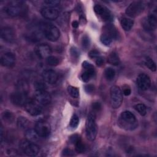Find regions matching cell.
<instances>
[{
    "label": "cell",
    "instance_id": "obj_31",
    "mask_svg": "<svg viewBox=\"0 0 157 157\" xmlns=\"http://www.w3.org/2000/svg\"><path fill=\"white\" fill-rule=\"evenodd\" d=\"M45 59L47 64L52 66H55L59 64V59L55 56L50 55Z\"/></svg>",
    "mask_w": 157,
    "mask_h": 157
},
{
    "label": "cell",
    "instance_id": "obj_45",
    "mask_svg": "<svg viewBox=\"0 0 157 157\" xmlns=\"http://www.w3.org/2000/svg\"><path fill=\"white\" fill-rule=\"evenodd\" d=\"M80 138L79 137V136H78V135H77V134H74V135H73L72 136H71V138H70V140H71V142L73 144H74L78 139H80Z\"/></svg>",
    "mask_w": 157,
    "mask_h": 157
},
{
    "label": "cell",
    "instance_id": "obj_35",
    "mask_svg": "<svg viewBox=\"0 0 157 157\" xmlns=\"http://www.w3.org/2000/svg\"><path fill=\"white\" fill-rule=\"evenodd\" d=\"M59 3L60 1L58 0H47L44 2V4L45 5V7H55L58 6Z\"/></svg>",
    "mask_w": 157,
    "mask_h": 157
},
{
    "label": "cell",
    "instance_id": "obj_33",
    "mask_svg": "<svg viewBox=\"0 0 157 157\" xmlns=\"http://www.w3.org/2000/svg\"><path fill=\"white\" fill-rule=\"evenodd\" d=\"M75 151L78 153H83L85 151V145L84 144H83V142H82L81 139H78L75 144Z\"/></svg>",
    "mask_w": 157,
    "mask_h": 157
},
{
    "label": "cell",
    "instance_id": "obj_44",
    "mask_svg": "<svg viewBox=\"0 0 157 157\" xmlns=\"http://www.w3.org/2000/svg\"><path fill=\"white\" fill-rule=\"evenodd\" d=\"M85 91H86V93H91L94 90V86L92 85H86L85 87Z\"/></svg>",
    "mask_w": 157,
    "mask_h": 157
},
{
    "label": "cell",
    "instance_id": "obj_21",
    "mask_svg": "<svg viewBox=\"0 0 157 157\" xmlns=\"http://www.w3.org/2000/svg\"><path fill=\"white\" fill-rule=\"evenodd\" d=\"M103 34L108 36L112 40L113 39H117L118 37V33L117 30L116 28L111 25H107L103 28Z\"/></svg>",
    "mask_w": 157,
    "mask_h": 157
},
{
    "label": "cell",
    "instance_id": "obj_29",
    "mask_svg": "<svg viewBox=\"0 0 157 157\" xmlns=\"http://www.w3.org/2000/svg\"><path fill=\"white\" fill-rule=\"evenodd\" d=\"M134 108L135 109V110L136 111H137L139 112V113L142 115V116H144L146 115L147 113V107L146 106L143 104H136L134 106Z\"/></svg>",
    "mask_w": 157,
    "mask_h": 157
},
{
    "label": "cell",
    "instance_id": "obj_30",
    "mask_svg": "<svg viewBox=\"0 0 157 157\" xmlns=\"http://www.w3.org/2000/svg\"><path fill=\"white\" fill-rule=\"evenodd\" d=\"M67 92L70 96L74 98H77L79 96L78 89L73 86H69L67 87Z\"/></svg>",
    "mask_w": 157,
    "mask_h": 157
},
{
    "label": "cell",
    "instance_id": "obj_16",
    "mask_svg": "<svg viewBox=\"0 0 157 157\" xmlns=\"http://www.w3.org/2000/svg\"><path fill=\"white\" fill-rule=\"evenodd\" d=\"M36 53L40 58L46 59L51 55L52 48L48 45L42 44L37 46L36 48Z\"/></svg>",
    "mask_w": 157,
    "mask_h": 157
},
{
    "label": "cell",
    "instance_id": "obj_9",
    "mask_svg": "<svg viewBox=\"0 0 157 157\" xmlns=\"http://www.w3.org/2000/svg\"><path fill=\"white\" fill-rule=\"evenodd\" d=\"M26 110L33 116L40 115L42 112V106L34 99H29L25 105Z\"/></svg>",
    "mask_w": 157,
    "mask_h": 157
},
{
    "label": "cell",
    "instance_id": "obj_34",
    "mask_svg": "<svg viewBox=\"0 0 157 157\" xmlns=\"http://www.w3.org/2000/svg\"><path fill=\"white\" fill-rule=\"evenodd\" d=\"M79 123L78 117L76 114H74L70 121V126L72 128H76Z\"/></svg>",
    "mask_w": 157,
    "mask_h": 157
},
{
    "label": "cell",
    "instance_id": "obj_13",
    "mask_svg": "<svg viewBox=\"0 0 157 157\" xmlns=\"http://www.w3.org/2000/svg\"><path fill=\"white\" fill-rule=\"evenodd\" d=\"M82 66L85 69V71L82 73L81 78L83 82H88L94 74V68L91 64L87 61H84Z\"/></svg>",
    "mask_w": 157,
    "mask_h": 157
},
{
    "label": "cell",
    "instance_id": "obj_6",
    "mask_svg": "<svg viewBox=\"0 0 157 157\" xmlns=\"http://www.w3.org/2000/svg\"><path fill=\"white\" fill-rule=\"evenodd\" d=\"M10 100L13 104L17 106H25L29 99L26 90H18L10 95Z\"/></svg>",
    "mask_w": 157,
    "mask_h": 157
},
{
    "label": "cell",
    "instance_id": "obj_26",
    "mask_svg": "<svg viewBox=\"0 0 157 157\" xmlns=\"http://www.w3.org/2000/svg\"><path fill=\"white\" fill-rule=\"evenodd\" d=\"M29 121L25 117H20L17 119V126L21 129H26L29 126Z\"/></svg>",
    "mask_w": 157,
    "mask_h": 157
},
{
    "label": "cell",
    "instance_id": "obj_18",
    "mask_svg": "<svg viewBox=\"0 0 157 157\" xmlns=\"http://www.w3.org/2000/svg\"><path fill=\"white\" fill-rule=\"evenodd\" d=\"M41 14L45 18L50 20H56L59 16L58 10L55 7H45L41 10Z\"/></svg>",
    "mask_w": 157,
    "mask_h": 157
},
{
    "label": "cell",
    "instance_id": "obj_27",
    "mask_svg": "<svg viewBox=\"0 0 157 157\" xmlns=\"http://www.w3.org/2000/svg\"><path fill=\"white\" fill-rule=\"evenodd\" d=\"M2 118L4 121H6L9 123H12L14 119L13 114L10 111H5L2 114Z\"/></svg>",
    "mask_w": 157,
    "mask_h": 157
},
{
    "label": "cell",
    "instance_id": "obj_36",
    "mask_svg": "<svg viewBox=\"0 0 157 157\" xmlns=\"http://www.w3.org/2000/svg\"><path fill=\"white\" fill-rule=\"evenodd\" d=\"M100 39H101V42L105 45H109L112 41V40L110 37H109L108 36H107L103 34H102V35L101 36Z\"/></svg>",
    "mask_w": 157,
    "mask_h": 157
},
{
    "label": "cell",
    "instance_id": "obj_14",
    "mask_svg": "<svg viewBox=\"0 0 157 157\" xmlns=\"http://www.w3.org/2000/svg\"><path fill=\"white\" fill-rule=\"evenodd\" d=\"M157 25L156 13L154 12L148 15L144 20L143 23L144 28L147 31H153L156 29Z\"/></svg>",
    "mask_w": 157,
    "mask_h": 157
},
{
    "label": "cell",
    "instance_id": "obj_4",
    "mask_svg": "<svg viewBox=\"0 0 157 157\" xmlns=\"http://www.w3.org/2000/svg\"><path fill=\"white\" fill-rule=\"evenodd\" d=\"M85 131L87 138L90 140H94L97 134V126L93 113H90L86 121Z\"/></svg>",
    "mask_w": 157,
    "mask_h": 157
},
{
    "label": "cell",
    "instance_id": "obj_17",
    "mask_svg": "<svg viewBox=\"0 0 157 157\" xmlns=\"http://www.w3.org/2000/svg\"><path fill=\"white\" fill-rule=\"evenodd\" d=\"M137 85L138 87L144 91L148 90L151 85V80L150 77L145 74H140L137 78Z\"/></svg>",
    "mask_w": 157,
    "mask_h": 157
},
{
    "label": "cell",
    "instance_id": "obj_15",
    "mask_svg": "<svg viewBox=\"0 0 157 157\" xmlns=\"http://www.w3.org/2000/svg\"><path fill=\"white\" fill-rule=\"evenodd\" d=\"M15 55L12 52H6L1 57V63L2 66L5 67H13L15 64Z\"/></svg>",
    "mask_w": 157,
    "mask_h": 157
},
{
    "label": "cell",
    "instance_id": "obj_38",
    "mask_svg": "<svg viewBox=\"0 0 157 157\" xmlns=\"http://www.w3.org/2000/svg\"><path fill=\"white\" fill-rule=\"evenodd\" d=\"M93 112H98L101 110V104L98 102H95L92 104L91 105Z\"/></svg>",
    "mask_w": 157,
    "mask_h": 157
},
{
    "label": "cell",
    "instance_id": "obj_46",
    "mask_svg": "<svg viewBox=\"0 0 157 157\" xmlns=\"http://www.w3.org/2000/svg\"><path fill=\"white\" fill-rule=\"evenodd\" d=\"M71 53L72 56L74 58H77L78 56V52L75 48H72L71 50Z\"/></svg>",
    "mask_w": 157,
    "mask_h": 157
},
{
    "label": "cell",
    "instance_id": "obj_7",
    "mask_svg": "<svg viewBox=\"0 0 157 157\" xmlns=\"http://www.w3.org/2000/svg\"><path fill=\"white\" fill-rule=\"evenodd\" d=\"M111 105L113 109L118 108L123 102V94L119 86H112L110 90Z\"/></svg>",
    "mask_w": 157,
    "mask_h": 157
},
{
    "label": "cell",
    "instance_id": "obj_43",
    "mask_svg": "<svg viewBox=\"0 0 157 157\" xmlns=\"http://www.w3.org/2000/svg\"><path fill=\"white\" fill-rule=\"evenodd\" d=\"M96 63L98 66H101L104 64V59L101 56H98L96 58Z\"/></svg>",
    "mask_w": 157,
    "mask_h": 157
},
{
    "label": "cell",
    "instance_id": "obj_39",
    "mask_svg": "<svg viewBox=\"0 0 157 157\" xmlns=\"http://www.w3.org/2000/svg\"><path fill=\"white\" fill-rule=\"evenodd\" d=\"M82 46L85 48H87L90 45V39L87 36H84L82 40Z\"/></svg>",
    "mask_w": 157,
    "mask_h": 157
},
{
    "label": "cell",
    "instance_id": "obj_41",
    "mask_svg": "<svg viewBox=\"0 0 157 157\" xmlns=\"http://www.w3.org/2000/svg\"><path fill=\"white\" fill-rule=\"evenodd\" d=\"M89 56L91 58H96L97 57H98L99 56V52L96 50H91L89 53Z\"/></svg>",
    "mask_w": 157,
    "mask_h": 157
},
{
    "label": "cell",
    "instance_id": "obj_10",
    "mask_svg": "<svg viewBox=\"0 0 157 157\" xmlns=\"http://www.w3.org/2000/svg\"><path fill=\"white\" fill-rule=\"evenodd\" d=\"M34 99L42 106L48 105L51 102V96L45 90L36 91L34 94Z\"/></svg>",
    "mask_w": 157,
    "mask_h": 157
},
{
    "label": "cell",
    "instance_id": "obj_20",
    "mask_svg": "<svg viewBox=\"0 0 157 157\" xmlns=\"http://www.w3.org/2000/svg\"><path fill=\"white\" fill-rule=\"evenodd\" d=\"M42 75L44 80L49 84L55 83L58 79V75L57 73L53 70L51 69L45 70L43 71Z\"/></svg>",
    "mask_w": 157,
    "mask_h": 157
},
{
    "label": "cell",
    "instance_id": "obj_25",
    "mask_svg": "<svg viewBox=\"0 0 157 157\" xmlns=\"http://www.w3.org/2000/svg\"><path fill=\"white\" fill-rule=\"evenodd\" d=\"M107 61L109 64H112L113 66H117L120 64V60L119 58L118 55L115 53L112 52L107 57Z\"/></svg>",
    "mask_w": 157,
    "mask_h": 157
},
{
    "label": "cell",
    "instance_id": "obj_19",
    "mask_svg": "<svg viewBox=\"0 0 157 157\" xmlns=\"http://www.w3.org/2000/svg\"><path fill=\"white\" fill-rule=\"evenodd\" d=\"M1 36L2 39L7 42H13L15 40V33L10 27H4L1 29Z\"/></svg>",
    "mask_w": 157,
    "mask_h": 157
},
{
    "label": "cell",
    "instance_id": "obj_1",
    "mask_svg": "<svg viewBox=\"0 0 157 157\" xmlns=\"http://www.w3.org/2000/svg\"><path fill=\"white\" fill-rule=\"evenodd\" d=\"M119 126L128 131L135 129L138 126V121L135 115L130 111H124L121 112L118 118Z\"/></svg>",
    "mask_w": 157,
    "mask_h": 157
},
{
    "label": "cell",
    "instance_id": "obj_23",
    "mask_svg": "<svg viewBox=\"0 0 157 157\" xmlns=\"http://www.w3.org/2000/svg\"><path fill=\"white\" fill-rule=\"evenodd\" d=\"M25 137L27 140L35 142L38 140L40 136L37 134L35 129H28L25 132Z\"/></svg>",
    "mask_w": 157,
    "mask_h": 157
},
{
    "label": "cell",
    "instance_id": "obj_47",
    "mask_svg": "<svg viewBox=\"0 0 157 157\" xmlns=\"http://www.w3.org/2000/svg\"><path fill=\"white\" fill-rule=\"evenodd\" d=\"M72 26H73L74 28H77L78 26V23L77 21H74L72 22Z\"/></svg>",
    "mask_w": 157,
    "mask_h": 157
},
{
    "label": "cell",
    "instance_id": "obj_37",
    "mask_svg": "<svg viewBox=\"0 0 157 157\" xmlns=\"http://www.w3.org/2000/svg\"><path fill=\"white\" fill-rule=\"evenodd\" d=\"M34 87L36 91H41V90H45L46 88V85L44 82L41 81H37L34 83Z\"/></svg>",
    "mask_w": 157,
    "mask_h": 157
},
{
    "label": "cell",
    "instance_id": "obj_32",
    "mask_svg": "<svg viewBox=\"0 0 157 157\" xmlns=\"http://www.w3.org/2000/svg\"><path fill=\"white\" fill-rule=\"evenodd\" d=\"M145 64L150 70H151L152 71H155L156 69V64L155 63L153 60L152 59H151L150 58H149V57H147L145 59Z\"/></svg>",
    "mask_w": 157,
    "mask_h": 157
},
{
    "label": "cell",
    "instance_id": "obj_42",
    "mask_svg": "<svg viewBox=\"0 0 157 157\" xmlns=\"http://www.w3.org/2000/svg\"><path fill=\"white\" fill-rule=\"evenodd\" d=\"M123 94L125 95V96H129L131 93V90L130 89V88L128 86H125L123 87Z\"/></svg>",
    "mask_w": 157,
    "mask_h": 157
},
{
    "label": "cell",
    "instance_id": "obj_28",
    "mask_svg": "<svg viewBox=\"0 0 157 157\" xmlns=\"http://www.w3.org/2000/svg\"><path fill=\"white\" fill-rule=\"evenodd\" d=\"M104 74H105V78L108 80H112L115 76V71L112 67L106 68L105 70Z\"/></svg>",
    "mask_w": 157,
    "mask_h": 157
},
{
    "label": "cell",
    "instance_id": "obj_40",
    "mask_svg": "<svg viewBox=\"0 0 157 157\" xmlns=\"http://www.w3.org/2000/svg\"><path fill=\"white\" fill-rule=\"evenodd\" d=\"M63 155L66 156H74V153L70 148H65L63 151Z\"/></svg>",
    "mask_w": 157,
    "mask_h": 157
},
{
    "label": "cell",
    "instance_id": "obj_22",
    "mask_svg": "<svg viewBox=\"0 0 157 157\" xmlns=\"http://www.w3.org/2000/svg\"><path fill=\"white\" fill-rule=\"evenodd\" d=\"M42 34H44L41 29L34 30L31 32L29 34H28L27 39L31 42H38L42 39Z\"/></svg>",
    "mask_w": 157,
    "mask_h": 157
},
{
    "label": "cell",
    "instance_id": "obj_12",
    "mask_svg": "<svg viewBox=\"0 0 157 157\" xmlns=\"http://www.w3.org/2000/svg\"><path fill=\"white\" fill-rule=\"evenodd\" d=\"M94 10L105 21H110L113 19L112 15L109 10L100 4H96L94 6Z\"/></svg>",
    "mask_w": 157,
    "mask_h": 157
},
{
    "label": "cell",
    "instance_id": "obj_11",
    "mask_svg": "<svg viewBox=\"0 0 157 157\" xmlns=\"http://www.w3.org/2000/svg\"><path fill=\"white\" fill-rule=\"evenodd\" d=\"M35 131L40 137H47L51 132L50 125L45 121L37 122L34 128Z\"/></svg>",
    "mask_w": 157,
    "mask_h": 157
},
{
    "label": "cell",
    "instance_id": "obj_2",
    "mask_svg": "<svg viewBox=\"0 0 157 157\" xmlns=\"http://www.w3.org/2000/svg\"><path fill=\"white\" fill-rule=\"evenodd\" d=\"M28 8L26 4L21 1H10L6 7V12L11 17L24 15Z\"/></svg>",
    "mask_w": 157,
    "mask_h": 157
},
{
    "label": "cell",
    "instance_id": "obj_8",
    "mask_svg": "<svg viewBox=\"0 0 157 157\" xmlns=\"http://www.w3.org/2000/svg\"><path fill=\"white\" fill-rule=\"evenodd\" d=\"M145 5L142 1H134L126 9V13L130 17H136L139 15L144 10Z\"/></svg>",
    "mask_w": 157,
    "mask_h": 157
},
{
    "label": "cell",
    "instance_id": "obj_3",
    "mask_svg": "<svg viewBox=\"0 0 157 157\" xmlns=\"http://www.w3.org/2000/svg\"><path fill=\"white\" fill-rule=\"evenodd\" d=\"M41 30L45 37L52 42L57 40L60 36V32L58 28L50 23H44L42 25Z\"/></svg>",
    "mask_w": 157,
    "mask_h": 157
},
{
    "label": "cell",
    "instance_id": "obj_5",
    "mask_svg": "<svg viewBox=\"0 0 157 157\" xmlns=\"http://www.w3.org/2000/svg\"><path fill=\"white\" fill-rule=\"evenodd\" d=\"M20 147L23 152L29 156H36L40 151V148L37 144L27 139L22 140L20 144Z\"/></svg>",
    "mask_w": 157,
    "mask_h": 157
},
{
    "label": "cell",
    "instance_id": "obj_24",
    "mask_svg": "<svg viewBox=\"0 0 157 157\" xmlns=\"http://www.w3.org/2000/svg\"><path fill=\"white\" fill-rule=\"evenodd\" d=\"M134 24V21L131 18L126 17H123L121 20V27L125 31H129L131 29Z\"/></svg>",
    "mask_w": 157,
    "mask_h": 157
}]
</instances>
